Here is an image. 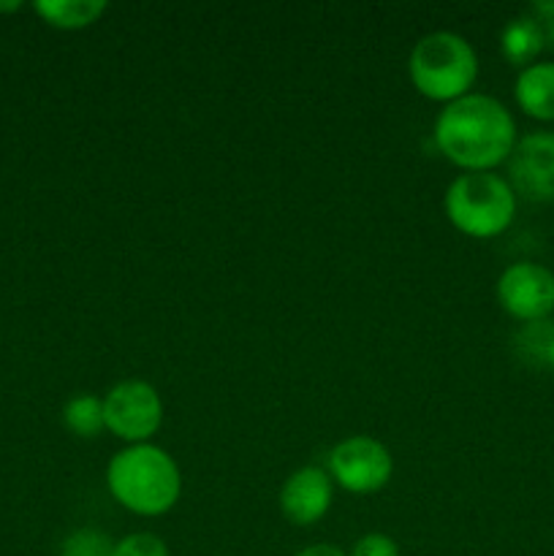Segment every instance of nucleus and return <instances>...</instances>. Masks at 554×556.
<instances>
[{
    "instance_id": "6ab92c4d",
    "label": "nucleus",
    "mask_w": 554,
    "mask_h": 556,
    "mask_svg": "<svg viewBox=\"0 0 554 556\" xmlns=\"http://www.w3.org/2000/svg\"><path fill=\"white\" fill-rule=\"evenodd\" d=\"M530 14L538 20H554V0H536L530 5Z\"/></svg>"
},
{
    "instance_id": "4468645a",
    "label": "nucleus",
    "mask_w": 554,
    "mask_h": 556,
    "mask_svg": "<svg viewBox=\"0 0 554 556\" xmlns=\"http://www.w3.org/2000/svg\"><path fill=\"white\" fill-rule=\"evenodd\" d=\"M554 337V324L552 320H532L525 324L514 337V351L519 353V358L530 367H546V351L549 342Z\"/></svg>"
},
{
    "instance_id": "aec40b11",
    "label": "nucleus",
    "mask_w": 554,
    "mask_h": 556,
    "mask_svg": "<svg viewBox=\"0 0 554 556\" xmlns=\"http://www.w3.org/2000/svg\"><path fill=\"white\" fill-rule=\"evenodd\" d=\"M22 3H16V0H11V3H0V14H9V11H20Z\"/></svg>"
},
{
    "instance_id": "ddd939ff",
    "label": "nucleus",
    "mask_w": 554,
    "mask_h": 556,
    "mask_svg": "<svg viewBox=\"0 0 554 556\" xmlns=\"http://www.w3.org/2000/svg\"><path fill=\"white\" fill-rule=\"evenodd\" d=\"M63 424L76 438H98L106 429L103 424V400L96 394H76L65 402Z\"/></svg>"
},
{
    "instance_id": "a211bd4d",
    "label": "nucleus",
    "mask_w": 554,
    "mask_h": 556,
    "mask_svg": "<svg viewBox=\"0 0 554 556\" xmlns=\"http://www.w3.org/2000/svg\"><path fill=\"white\" fill-rule=\"evenodd\" d=\"M293 556H348L342 548L331 546V543H313V546L302 548V552H297Z\"/></svg>"
},
{
    "instance_id": "9d476101",
    "label": "nucleus",
    "mask_w": 554,
    "mask_h": 556,
    "mask_svg": "<svg viewBox=\"0 0 554 556\" xmlns=\"http://www.w3.org/2000/svg\"><path fill=\"white\" fill-rule=\"evenodd\" d=\"M516 106L532 119L554 123V63H532L519 71L514 85Z\"/></svg>"
},
{
    "instance_id": "20e7f679",
    "label": "nucleus",
    "mask_w": 554,
    "mask_h": 556,
    "mask_svg": "<svg viewBox=\"0 0 554 556\" xmlns=\"http://www.w3.org/2000/svg\"><path fill=\"white\" fill-rule=\"evenodd\" d=\"M443 212L451 226L470 239H494L516 217V193L494 172H465L445 188Z\"/></svg>"
},
{
    "instance_id": "1a4fd4ad",
    "label": "nucleus",
    "mask_w": 554,
    "mask_h": 556,
    "mask_svg": "<svg viewBox=\"0 0 554 556\" xmlns=\"http://www.w3.org/2000/svg\"><path fill=\"white\" fill-rule=\"evenodd\" d=\"M335 500V481L320 467H299L280 486V514L293 527H313L324 519Z\"/></svg>"
},
{
    "instance_id": "f03ea898",
    "label": "nucleus",
    "mask_w": 554,
    "mask_h": 556,
    "mask_svg": "<svg viewBox=\"0 0 554 556\" xmlns=\"http://www.w3.org/2000/svg\"><path fill=\"white\" fill-rule=\"evenodd\" d=\"M109 494L136 516H163L182 494V476L168 451L152 443L117 451L106 467Z\"/></svg>"
},
{
    "instance_id": "39448f33",
    "label": "nucleus",
    "mask_w": 554,
    "mask_h": 556,
    "mask_svg": "<svg viewBox=\"0 0 554 556\" xmlns=\"http://www.w3.org/2000/svg\"><path fill=\"white\" fill-rule=\"evenodd\" d=\"M103 424L125 443H150L163 424L161 394L147 380H119L103 396Z\"/></svg>"
},
{
    "instance_id": "f257e3e1",
    "label": "nucleus",
    "mask_w": 554,
    "mask_h": 556,
    "mask_svg": "<svg viewBox=\"0 0 554 556\" xmlns=\"http://www.w3.org/2000/svg\"><path fill=\"white\" fill-rule=\"evenodd\" d=\"M435 147L465 172H492L516 147L514 114L498 98L470 92L445 103L435 119Z\"/></svg>"
},
{
    "instance_id": "7ed1b4c3",
    "label": "nucleus",
    "mask_w": 554,
    "mask_h": 556,
    "mask_svg": "<svg viewBox=\"0 0 554 556\" xmlns=\"http://www.w3.org/2000/svg\"><path fill=\"white\" fill-rule=\"evenodd\" d=\"M407 76L424 98L438 103L470 96L478 79V54L459 33L438 30L418 38L407 58Z\"/></svg>"
},
{
    "instance_id": "6e6552de",
    "label": "nucleus",
    "mask_w": 554,
    "mask_h": 556,
    "mask_svg": "<svg viewBox=\"0 0 554 556\" xmlns=\"http://www.w3.org/2000/svg\"><path fill=\"white\" fill-rule=\"evenodd\" d=\"M508 185L516 195L554 204V130H536L516 139L508 161Z\"/></svg>"
},
{
    "instance_id": "9b49d317",
    "label": "nucleus",
    "mask_w": 554,
    "mask_h": 556,
    "mask_svg": "<svg viewBox=\"0 0 554 556\" xmlns=\"http://www.w3.org/2000/svg\"><path fill=\"white\" fill-rule=\"evenodd\" d=\"M543 47H546L543 25L538 22V16L530 14V11L508 20V25L500 33V52H503V58L508 60L511 65H519V68H527V65L536 63V58L543 52Z\"/></svg>"
},
{
    "instance_id": "f8f14e48",
    "label": "nucleus",
    "mask_w": 554,
    "mask_h": 556,
    "mask_svg": "<svg viewBox=\"0 0 554 556\" xmlns=\"http://www.w3.org/2000/svg\"><path fill=\"white\" fill-rule=\"evenodd\" d=\"M103 0H36L33 11L58 30H81L106 14Z\"/></svg>"
},
{
    "instance_id": "412c9836",
    "label": "nucleus",
    "mask_w": 554,
    "mask_h": 556,
    "mask_svg": "<svg viewBox=\"0 0 554 556\" xmlns=\"http://www.w3.org/2000/svg\"><path fill=\"white\" fill-rule=\"evenodd\" d=\"M546 367L552 369V372H554V337H552V342H549V351H546Z\"/></svg>"
},
{
    "instance_id": "0eeeda50",
    "label": "nucleus",
    "mask_w": 554,
    "mask_h": 556,
    "mask_svg": "<svg viewBox=\"0 0 554 556\" xmlns=\"http://www.w3.org/2000/svg\"><path fill=\"white\" fill-rule=\"evenodd\" d=\"M498 302L521 324L546 320L554 313V271L532 261H516L498 277Z\"/></svg>"
},
{
    "instance_id": "f3484780",
    "label": "nucleus",
    "mask_w": 554,
    "mask_h": 556,
    "mask_svg": "<svg viewBox=\"0 0 554 556\" xmlns=\"http://www.w3.org/2000/svg\"><path fill=\"white\" fill-rule=\"evenodd\" d=\"M348 556H400V546L383 532H369L353 543V552Z\"/></svg>"
},
{
    "instance_id": "dca6fc26",
    "label": "nucleus",
    "mask_w": 554,
    "mask_h": 556,
    "mask_svg": "<svg viewBox=\"0 0 554 556\" xmlns=\"http://www.w3.org/2000/svg\"><path fill=\"white\" fill-rule=\"evenodd\" d=\"M112 556H172L163 538L155 532H130V535L114 541Z\"/></svg>"
},
{
    "instance_id": "2eb2a0df",
    "label": "nucleus",
    "mask_w": 554,
    "mask_h": 556,
    "mask_svg": "<svg viewBox=\"0 0 554 556\" xmlns=\"http://www.w3.org/2000/svg\"><path fill=\"white\" fill-rule=\"evenodd\" d=\"M114 541L98 530H76L65 538L60 556H112Z\"/></svg>"
},
{
    "instance_id": "423d86ee",
    "label": "nucleus",
    "mask_w": 554,
    "mask_h": 556,
    "mask_svg": "<svg viewBox=\"0 0 554 556\" xmlns=\"http://www.w3.org/2000/svg\"><path fill=\"white\" fill-rule=\"evenodd\" d=\"M394 459L380 440L353 434L329 451V476L351 494H375L391 481Z\"/></svg>"
}]
</instances>
